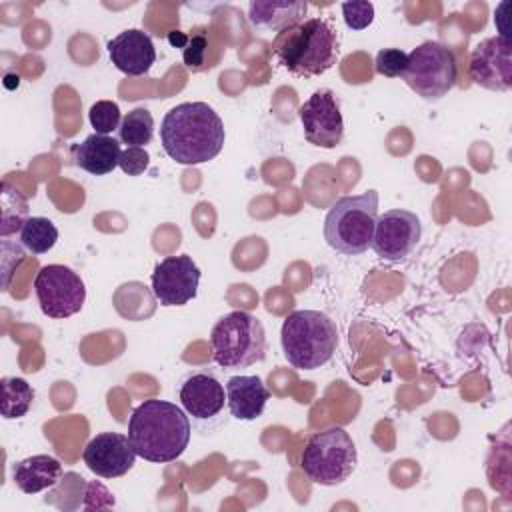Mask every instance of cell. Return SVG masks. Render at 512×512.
<instances>
[{
  "label": "cell",
  "mask_w": 512,
  "mask_h": 512,
  "mask_svg": "<svg viewBox=\"0 0 512 512\" xmlns=\"http://www.w3.org/2000/svg\"><path fill=\"white\" fill-rule=\"evenodd\" d=\"M58 240V228L44 216H32L20 230V244L32 254H46Z\"/></svg>",
  "instance_id": "cb8c5ba5"
},
{
  "label": "cell",
  "mask_w": 512,
  "mask_h": 512,
  "mask_svg": "<svg viewBox=\"0 0 512 512\" xmlns=\"http://www.w3.org/2000/svg\"><path fill=\"white\" fill-rule=\"evenodd\" d=\"M270 390L260 376H230L226 380V406L236 420H256L262 416Z\"/></svg>",
  "instance_id": "e0dca14e"
},
{
  "label": "cell",
  "mask_w": 512,
  "mask_h": 512,
  "mask_svg": "<svg viewBox=\"0 0 512 512\" xmlns=\"http://www.w3.org/2000/svg\"><path fill=\"white\" fill-rule=\"evenodd\" d=\"M406 62H408V54L400 48H382L378 54H376V72L380 76H386V78H398L402 76L404 68H406Z\"/></svg>",
  "instance_id": "484cf974"
},
{
  "label": "cell",
  "mask_w": 512,
  "mask_h": 512,
  "mask_svg": "<svg viewBox=\"0 0 512 512\" xmlns=\"http://www.w3.org/2000/svg\"><path fill=\"white\" fill-rule=\"evenodd\" d=\"M200 284V268L188 254L166 256L154 266L152 294L160 306H184L194 300Z\"/></svg>",
  "instance_id": "8fae6325"
},
{
  "label": "cell",
  "mask_w": 512,
  "mask_h": 512,
  "mask_svg": "<svg viewBox=\"0 0 512 512\" xmlns=\"http://www.w3.org/2000/svg\"><path fill=\"white\" fill-rule=\"evenodd\" d=\"M0 388H2V402H0L2 416L6 420L26 416L36 396L34 388L24 378H16V376L2 378Z\"/></svg>",
  "instance_id": "44dd1931"
},
{
  "label": "cell",
  "mask_w": 512,
  "mask_h": 512,
  "mask_svg": "<svg viewBox=\"0 0 512 512\" xmlns=\"http://www.w3.org/2000/svg\"><path fill=\"white\" fill-rule=\"evenodd\" d=\"M120 142L112 136L90 134L72 148L74 164L92 176H104L118 166Z\"/></svg>",
  "instance_id": "d6986e66"
},
{
  "label": "cell",
  "mask_w": 512,
  "mask_h": 512,
  "mask_svg": "<svg viewBox=\"0 0 512 512\" xmlns=\"http://www.w3.org/2000/svg\"><path fill=\"white\" fill-rule=\"evenodd\" d=\"M304 138L320 148H336L344 138V120L332 90H316L300 106Z\"/></svg>",
  "instance_id": "7c38bea8"
},
{
  "label": "cell",
  "mask_w": 512,
  "mask_h": 512,
  "mask_svg": "<svg viewBox=\"0 0 512 512\" xmlns=\"http://www.w3.org/2000/svg\"><path fill=\"white\" fill-rule=\"evenodd\" d=\"M178 398L188 416L196 422H210L224 410L226 388L210 372H192L180 382Z\"/></svg>",
  "instance_id": "9a60e30c"
},
{
  "label": "cell",
  "mask_w": 512,
  "mask_h": 512,
  "mask_svg": "<svg viewBox=\"0 0 512 512\" xmlns=\"http://www.w3.org/2000/svg\"><path fill=\"white\" fill-rule=\"evenodd\" d=\"M280 342L292 368L316 370L332 360L338 346V328L320 310H294L282 322Z\"/></svg>",
  "instance_id": "277c9868"
},
{
  "label": "cell",
  "mask_w": 512,
  "mask_h": 512,
  "mask_svg": "<svg viewBox=\"0 0 512 512\" xmlns=\"http://www.w3.org/2000/svg\"><path fill=\"white\" fill-rule=\"evenodd\" d=\"M376 220V190H366L356 196H342L330 206L324 218V240L332 250L344 256H360L372 244Z\"/></svg>",
  "instance_id": "5b68a950"
},
{
  "label": "cell",
  "mask_w": 512,
  "mask_h": 512,
  "mask_svg": "<svg viewBox=\"0 0 512 512\" xmlns=\"http://www.w3.org/2000/svg\"><path fill=\"white\" fill-rule=\"evenodd\" d=\"M148 162H150V156H148L146 148L130 146V148H124V150H122L120 160H118V166H120L122 172L128 174V176H140V174L148 168Z\"/></svg>",
  "instance_id": "83f0119b"
},
{
  "label": "cell",
  "mask_w": 512,
  "mask_h": 512,
  "mask_svg": "<svg viewBox=\"0 0 512 512\" xmlns=\"http://www.w3.org/2000/svg\"><path fill=\"white\" fill-rule=\"evenodd\" d=\"M110 62L126 76H142L156 62V48L152 38L138 28H128L108 40Z\"/></svg>",
  "instance_id": "2e32d148"
},
{
  "label": "cell",
  "mask_w": 512,
  "mask_h": 512,
  "mask_svg": "<svg viewBox=\"0 0 512 512\" xmlns=\"http://www.w3.org/2000/svg\"><path fill=\"white\" fill-rule=\"evenodd\" d=\"M64 476V468L58 458L50 454H34L14 464L12 478L24 494H38L58 484Z\"/></svg>",
  "instance_id": "ffe728a7"
},
{
  "label": "cell",
  "mask_w": 512,
  "mask_h": 512,
  "mask_svg": "<svg viewBox=\"0 0 512 512\" xmlns=\"http://www.w3.org/2000/svg\"><path fill=\"white\" fill-rule=\"evenodd\" d=\"M278 62L294 76L314 78L336 64L338 36L324 18H306L282 32L274 46Z\"/></svg>",
  "instance_id": "3957f363"
},
{
  "label": "cell",
  "mask_w": 512,
  "mask_h": 512,
  "mask_svg": "<svg viewBox=\"0 0 512 512\" xmlns=\"http://www.w3.org/2000/svg\"><path fill=\"white\" fill-rule=\"evenodd\" d=\"M470 78L488 90L512 88V44L508 38L492 36L476 44L470 56Z\"/></svg>",
  "instance_id": "4fadbf2b"
},
{
  "label": "cell",
  "mask_w": 512,
  "mask_h": 512,
  "mask_svg": "<svg viewBox=\"0 0 512 512\" xmlns=\"http://www.w3.org/2000/svg\"><path fill=\"white\" fill-rule=\"evenodd\" d=\"M40 310L50 318H70L82 310L86 288L82 278L68 266H42L34 278Z\"/></svg>",
  "instance_id": "9c48e42d"
},
{
  "label": "cell",
  "mask_w": 512,
  "mask_h": 512,
  "mask_svg": "<svg viewBox=\"0 0 512 512\" xmlns=\"http://www.w3.org/2000/svg\"><path fill=\"white\" fill-rule=\"evenodd\" d=\"M206 48H208V42H206V36L204 34H194V36H188L186 44H184V64L190 68V70H198L202 68L204 64V56H206Z\"/></svg>",
  "instance_id": "f1b7e54d"
},
{
  "label": "cell",
  "mask_w": 512,
  "mask_h": 512,
  "mask_svg": "<svg viewBox=\"0 0 512 512\" xmlns=\"http://www.w3.org/2000/svg\"><path fill=\"white\" fill-rule=\"evenodd\" d=\"M308 4L302 0H254L248 4V20L262 32H288L306 18Z\"/></svg>",
  "instance_id": "ac0fdd59"
},
{
  "label": "cell",
  "mask_w": 512,
  "mask_h": 512,
  "mask_svg": "<svg viewBox=\"0 0 512 512\" xmlns=\"http://www.w3.org/2000/svg\"><path fill=\"white\" fill-rule=\"evenodd\" d=\"M356 462V444L340 426L314 432L300 454V466L308 480L322 486H336L348 480Z\"/></svg>",
  "instance_id": "52a82bcc"
},
{
  "label": "cell",
  "mask_w": 512,
  "mask_h": 512,
  "mask_svg": "<svg viewBox=\"0 0 512 512\" xmlns=\"http://www.w3.org/2000/svg\"><path fill=\"white\" fill-rule=\"evenodd\" d=\"M458 64L450 48L440 42L426 40L408 54L402 80L424 100H440L456 84Z\"/></svg>",
  "instance_id": "ba28073f"
},
{
  "label": "cell",
  "mask_w": 512,
  "mask_h": 512,
  "mask_svg": "<svg viewBox=\"0 0 512 512\" xmlns=\"http://www.w3.org/2000/svg\"><path fill=\"white\" fill-rule=\"evenodd\" d=\"M212 358L220 368H246L266 356V332L262 322L246 312L224 314L210 332Z\"/></svg>",
  "instance_id": "8992f818"
},
{
  "label": "cell",
  "mask_w": 512,
  "mask_h": 512,
  "mask_svg": "<svg viewBox=\"0 0 512 512\" xmlns=\"http://www.w3.org/2000/svg\"><path fill=\"white\" fill-rule=\"evenodd\" d=\"M224 140V124L206 102L176 104L160 124L162 148L178 164L192 166L216 158Z\"/></svg>",
  "instance_id": "6da1fadb"
},
{
  "label": "cell",
  "mask_w": 512,
  "mask_h": 512,
  "mask_svg": "<svg viewBox=\"0 0 512 512\" xmlns=\"http://www.w3.org/2000/svg\"><path fill=\"white\" fill-rule=\"evenodd\" d=\"M136 450L126 434L102 432L94 436L84 452L82 460L90 472L100 478H118L132 470L136 462Z\"/></svg>",
  "instance_id": "5bb4252c"
},
{
  "label": "cell",
  "mask_w": 512,
  "mask_h": 512,
  "mask_svg": "<svg viewBox=\"0 0 512 512\" xmlns=\"http://www.w3.org/2000/svg\"><path fill=\"white\" fill-rule=\"evenodd\" d=\"M168 40L172 42V44H176V46H180V48H184V44H186V40H188V36H184L182 32H172L170 36H168Z\"/></svg>",
  "instance_id": "f546056e"
},
{
  "label": "cell",
  "mask_w": 512,
  "mask_h": 512,
  "mask_svg": "<svg viewBox=\"0 0 512 512\" xmlns=\"http://www.w3.org/2000/svg\"><path fill=\"white\" fill-rule=\"evenodd\" d=\"M342 16L348 28L364 30L374 20V4L366 0H352L342 4Z\"/></svg>",
  "instance_id": "4316f807"
},
{
  "label": "cell",
  "mask_w": 512,
  "mask_h": 512,
  "mask_svg": "<svg viewBox=\"0 0 512 512\" xmlns=\"http://www.w3.org/2000/svg\"><path fill=\"white\" fill-rule=\"evenodd\" d=\"M88 118H90L92 128L96 130V134H104V136H108L114 130H118L120 122H122L120 108L112 100H98V102H94L90 106Z\"/></svg>",
  "instance_id": "d4e9b609"
},
{
  "label": "cell",
  "mask_w": 512,
  "mask_h": 512,
  "mask_svg": "<svg viewBox=\"0 0 512 512\" xmlns=\"http://www.w3.org/2000/svg\"><path fill=\"white\" fill-rule=\"evenodd\" d=\"M192 436L190 416L174 402L150 398L132 410L128 438L136 454L154 464L174 462Z\"/></svg>",
  "instance_id": "7a4b0ae2"
},
{
  "label": "cell",
  "mask_w": 512,
  "mask_h": 512,
  "mask_svg": "<svg viewBox=\"0 0 512 512\" xmlns=\"http://www.w3.org/2000/svg\"><path fill=\"white\" fill-rule=\"evenodd\" d=\"M0 204H2V224H0V236L6 238L14 234L16 230H22L24 222L28 220V200L26 196L16 190L12 184L2 182V194H0Z\"/></svg>",
  "instance_id": "7402d4cb"
},
{
  "label": "cell",
  "mask_w": 512,
  "mask_h": 512,
  "mask_svg": "<svg viewBox=\"0 0 512 512\" xmlns=\"http://www.w3.org/2000/svg\"><path fill=\"white\" fill-rule=\"evenodd\" d=\"M420 236V218L410 210L392 208L378 216L370 248L376 252L378 258L398 262L412 254V250L420 242Z\"/></svg>",
  "instance_id": "30bf717a"
},
{
  "label": "cell",
  "mask_w": 512,
  "mask_h": 512,
  "mask_svg": "<svg viewBox=\"0 0 512 512\" xmlns=\"http://www.w3.org/2000/svg\"><path fill=\"white\" fill-rule=\"evenodd\" d=\"M152 134H154V118H152L150 110L134 108L122 116V122L118 128V138L122 144H126V148H130V146L144 148L146 144H150Z\"/></svg>",
  "instance_id": "603a6c76"
}]
</instances>
